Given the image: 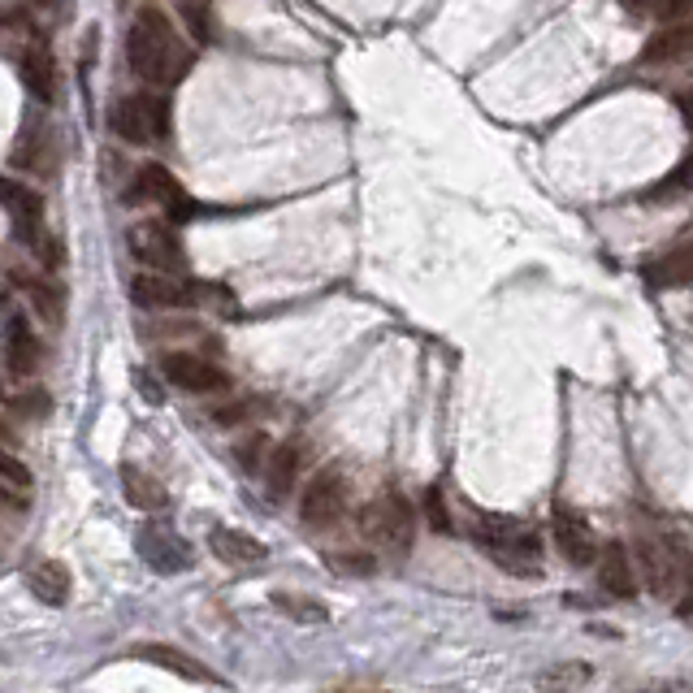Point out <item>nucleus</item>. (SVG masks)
<instances>
[{
    "label": "nucleus",
    "mask_w": 693,
    "mask_h": 693,
    "mask_svg": "<svg viewBox=\"0 0 693 693\" xmlns=\"http://www.w3.org/2000/svg\"><path fill=\"white\" fill-rule=\"evenodd\" d=\"M126 61L135 79H143L148 87H174L191 70V48L157 4H143L126 31Z\"/></svg>",
    "instance_id": "1"
},
{
    "label": "nucleus",
    "mask_w": 693,
    "mask_h": 693,
    "mask_svg": "<svg viewBox=\"0 0 693 693\" xmlns=\"http://www.w3.org/2000/svg\"><path fill=\"white\" fill-rule=\"evenodd\" d=\"M473 537L482 542V551L503 572H512V576H542V546H537V537L521 521L477 512L473 516Z\"/></svg>",
    "instance_id": "2"
},
{
    "label": "nucleus",
    "mask_w": 693,
    "mask_h": 693,
    "mask_svg": "<svg viewBox=\"0 0 693 693\" xmlns=\"http://www.w3.org/2000/svg\"><path fill=\"white\" fill-rule=\"evenodd\" d=\"M109 122H113L118 139L148 148V143L169 139V105H165V96H157V91H135V96H122L113 105V118Z\"/></svg>",
    "instance_id": "3"
},
{
    "label": "nucleus",
    "mask_w": 693,
    "mask_h": 693,
    "mask_svg": "<svg viewBox=\"0 0 693 693\" xmlns=\"http://www.w3.org/2000/svg\"><path fill=\"white\" fill-rule=\"evenodd\" d=\"M365 533L386 551V555H408L412 537H416V512L399 489H386L377 503L365 507Z\"/></svg>",
    "instance_id": "4"
},
{
    "label": "nucleus",
    "mask_w": 693,
    "mask_h": 693,
    "mask_svg": "<svg viewBox=\"0 0 693 693\" xmlns=\"http://www.w3.org/2000/svg\"><path fill=\"white\" fill-rule=\"evenodd\" d=\"M343 512H347V477L338 464H329L308 482L304 498H299V516L308 529H329L343 521Z\"/></svg>",
    "instance_id": "5"
},
{
    "label": "nucleus",
    "mask_w": 693,
    "mask_h": 693,
    "mask_svg": "<svg viewBox=\"0 0 693 693\" xmlns=\"http://www.w3.org/2000/svg\"><path fill=\"white\" fill-rule=\"evenodd\" d=\"M126 244H130V256H135L139 265H148V269L178 274V269L187 265L178 235H174L165 221H135V226L126 230Z\"/></svg>",
    "instance_id": "6"
},
{
    "label": "nucleus",
    "mask_w": 693,
    "mask_h": 693,
    "mask_svg": "<svg viewBox=\"0 0 693 693\" xmlns=\"http://www.w3.org/2000/svg\"><path fill=\"white\" fill-rule=\"evenodd\" d=\"M126 200H157V205L169 208V217H178V221H187V217L196 212V200L178 187V178H174L165 165H143V169L135 174V187L126 191Z\"/></svg>",
    "instance_id": "7"
},
{
    "label": "nucleus",
    "mask_w": 693,
    "mask_h": 693,
    "mask_svg": "<svg viewBox=\"0 0 693 693\" xmlns=\"http://www.w3.org/2000/svg\"><path fill=\"white\" fill-rule=\"evenodd\" d=\"M161 373L187 395H217L230 386V373L217 365H208L205 356H191V352H169L161 360Z\"/></svg>",
    "instance_id": "8"
},
{
    "label": "nucleus",
    "mask_w": 693,
    "mask_h": 693,
    "mask_svg": "<svg viewBox=\"0 0 693 693\" xmlns=\"http://www.w3.org/2000/svg\"><path fill=\"white\" fill-rule=\"evenodd\" d=\"M637 564L646 572V585H651L654 598H676L681 594L685 572H681V560H676V546H663L654 537H642L637 542Z\"/></svg>",
    "instance_id": "9"
},
{
    "label": "nucleus",
    "mask_w": 693,
    "mask_h": 693,
    "mask_svg": "<svg viewBox=\"0 0 693 693\" xmlns=\"http://www.w3.org/2000/svg\"><path fill=\"white\" fill-rule=\"evenodd\" d=\"M135 546H139V555H143L157 572H187L191 568V546L169 529V525H157V521L139 525Z\"/></svg>",
    "instance_id": "10"
},
{
    "label": "nucleus",
    "mask_w": 693,
    "mask_h": 693,
    "mask_svg": "<svg viewBox=\"0 0 693 693\" xmlns=\"http://www.w3.org/2000/svg\"><path fill=\"white\" fill-rule=\"evenodd\" d=\"M130 299L139 308H182V304L196 299V286L174 278V274H165V269H152V274H135Z\"/></svg>",
    "instance_id": "11"
},
{
    "label": "nucleus",
    "mask_w": 693,
    "mask_h": 693,
    "mask_svg": "<svg viewBox=\"0 0 693 693\" xmlns=\"http://www.w3.org/2000/svg\"><path fill=\"white\" fill-rule=\"evenodd\" d=\"M208 546H212V555H217L221 564H230V568H256V564L269 560V546H265L260 537H251V533L235 529V525H212V529H208Z\"/></svg>",
    "instance_id": "12"
},
{
    "label": "nucleus",
    "mask_w": 693,
    "mask_h": 693,
    "mask_svg": "<svg viewBox=\"0 0 693 693\" xmlns=\"http://www.w3.org/2000/svg\"><path fill=\"white\" fill-rule=\"evenodd\" d=\"M40 360H43V347L40 338H36V329H31V321L22 313H9L4 317V365H9V373L27 377V373L40 368Z\"/></svg>",
    "instance_id": "13"
},
{
    "label": "nucleus",
    "mask_w": 693,
    "mask_h": 693,
    "mask_svg": "<svg viewBox=\"0 0 693 693\" xmlns=\"http://www.w3.org/2000/svg\"><path fill=\"white\" fill-rule=\"evenodd\" d=\"M551 529H555V546L564 551V560H568L572 568H590L594 560H598V542H594V533L590 525L576 516V512H555V521H551Z\"/></svg>",
    "instance_id": "14"
},
{
    "label": "nucleus",
    "mask_w": 693,
    "mask_h": 693,
    "mask_svg": "<svg viewBox=\"0 0 693 693\" xmlns=\"http://www.w3.org/2000/svg\"><path fill=\"white\" fill-rule=\"evenodd\" d=\"M0 208L13 217V226H18L22 235L36 239V230H40V221H43V200L36 187H27L22 178H0Z\"/></svg>",
    "instance_id": "15"
},
{
    "label": "nucleus",
    "mask_w": 693,
    "mask_h": 693,
    "mask_svg": "<svg viewBox=\"0 0 693 693\" xmlns=\"http://www.w3.org/2000/svg\"><path fill=\"white\" fill-rule=\"evenodd\" d=\"M594 564H598V590L607 598H620V603L633 598L637 581H633V560H628V546L624 542H607Z\"/></svg>",
    "instance_id": "16"
},
{
    "label": "nucleus",
    "mask_w": 693,
    "mask_h": 693,
    "mask_svg": "<svg viewBox=\"0 0 693 693\" xmlns=\"http://www.w3.org/2000/svg\"><path fill=\"white\" fill-rule=\"evenodd\" d=\"M693 57V18H676L667 22L663 31H654L646 48H642V61L646 66H667V61H685Z\"/></svg>",
    "instance_id": "17"
},
{
    "label": "nucleus",
    "mask_w": 693,
    "mask_h": 693,
    "mask_svg": "<svg viewBox=\"0 0 693 693\" xmlns=\"http://www.w3.org/2000/svg\"><path fill=\"white\" fill-rule=\"evenodd\" d=\"M27 585H31V594L40 598L43 607H66V603H70V590H75L70 568H66L61 560H40V564H31V568H27Z\"/></svg>",
    "instance_id": "18"
},
{
    "label": "nucleus",
    "mask_w": 693,
    "mask_h": 693,
    "mask_svg": "<svg viewBox=\"0 0 693 693\" xmlns=\"http://www.w3.org/2000/svg\"><path fill=\"white\" fill-rule=\"evenodd\" d=\"M22 82L36 91V100L52 105L57 100V61H52V48L36 36L22 52Z\"/></svg>",
    "instance_id": "19"
},
{
    "label": "nucleus",
    "mask_w": 693,
    "mask_h": 693,
    "mask_svg": "<svg viewBox=\"0 0 693 693\" xmlns=\"http://www.w3.org/2000/svg\"><path fill=\"white\" fill-rule=\"evenodd\" d=\"M135 659H143V663H157L165 672H174V676H187V681H196V685H212V672L200 667L191 654L174 651V646H161V642H143V646H135Z\"/></svg>",
    "instance_id": "20"
},
{
    "label": "nucleus",
    "mask_w": 693,
    "mask_h": 693,
    "mask_svg": "<svg viewBox=\"0 0 693 693\" xmlns=\"http://www.w3.org/2000/svg\"><path fill=\"white\" fill-rule=\"evenodd\" d=\"M122 489H126V503L139 507V512H165L169 507V489L152 473L135 468V464H122Z\"/></svg>",
    "instance_id": "21"
},
{
    "label": "nucleus",
    "mask_w": 693,
    "mask_h": 693,
    "mask_svg": "<svg viewBox=\"0 0 693 693\" xmlns=\"http://www.w3.org/2000/svg\"><path fill=\"white\" fill-rule=\"evenodd\" d=\"M646 278H651L659 290H681V286H693V239L681 247H672L663 260H654L651 269H646Z\"/></svg>",
    "instance_id": "22"
},
{
    "label": "nucleus",
    "mask_w": 693,
    "mask_h": 693,
    "mask_svg": "<svg viewBox=\"0 0 693 693\" xmlns=\"http://www.w3.org/2000/svg\"><path fill=\"white\" fill-rule=\"evenodd\" d=\"M299 443H283V447H274L269 455V494L274 498H286L290 486H295V473H299Z\"/></svg>",
    "instance_id": "23"
},
{
    "label": "nucleus",
    "mask_w": 693,
    "mask_h": 693,
    "mask_svg": "<svg viewBox=\"0 0 693 693\" xmlns=\"http://www.w3.org/2000/svg\"><path fill=\"white\" fill-rule=\"evenodd\" d=\"M178 13H182V27L196 43L217 40V22H212V0H178Z\"/></svg>",
    "instance_id": "24"
},
{
    "label": "nucleus",
    "mask_w": 693,
    "mask_h": 693,
    "mask_svg": "<svg viewBox=\"0 0 693 693\" xmlns=\"http://www.w3.org/2000/svg\"><path fill=\"white\" fill-rule=\"evenodd\" d=\"M681 196H693V152L676 165L659 187L646 191V200H681Z\"/></svg>",
    "instance_id": "25"
},
{
    "label": "nucleus",
    "mask_w": 693,
    "mask_h": 693,
    "mask_svg": "<svg viewBox=\"0 0 693 693\" xmlns=\"http://www.w3.org/2000/svg\"><path fill=\"white\" fill-rule=\"evenodd\" d=\"M274 607L286 612L290 620H304V624H321V620H329L326 603L304 598V594H274Z\"/></svg>",
    "instance_id": "26"
},
{
    "label": "nucleus",
    "mask_w": 693,
    "mask_h": 693,
    "mask_svg": "<svg viewBox=\"0 0 693 693\" xmlns=\"http://www.w3.org/2000/svg\"><path fill=\"white\" fill-rule=\"evenodd\" d=\"M4 408L13 412V416H27V420H43V416L52 412V399L43 395L40 386H27V390L9 395V399H4Z\"/></svg>",
    "instance_id": "27"
},
{
    "label": "nucleus",
    "mask_w": 693,
    "mask_h": 693,
    "mask_svg": "<svg viewBox=\"0 0 693 693\" xmlns=\"http://www.w3.org/2000/svg\"><path fill=\"white\" fill-rule=\"evenodd\" d=\"M22 286H27L31 304H36V313H40L48 326H57V321H61V290L48 283H22Z\"/></svg>",
    "instance_id": "28"
},
{
    "label": "nucleus",
    "mask_w": 693,
    "mask_h": 693,
    "mask_svg": "<svg viewBox=\"0 0 693 693\" xmlns=\"http://www.w3.org/2000/svg\"><path fill=\"white\" fill-rule=\"evenodd\" d=\"M425 521H429V529L434 533H455V521H451V512H447V503H443V489L438 486H429L425 489Z\"/></svg>",
    "instance_id": "29"
},
{
    "label": "nucleus",
    "mask_w": 693,
    "mask_h": 693,
    "mask_svg": "<svg viewBox=\"0 0 693 693\" xmlns=\"http://www.w3.org/2000/svg\"><path fill=\"white\" fill-rule=\"evenodd\" d=\"M0 482H9L13 489H27L31 486V468L9 451V443L0 438Z\"/></svg>",
    "instance_id": "30"
},
{
    "label": "nucleus",
    "mask_w": 693,
    "mask_h": 693,
    "mask_svg": "<svg viewBox=\"0 0 693 693\" xmlns=\"http://www.w3.org/2000/svg\"><path fill=\"white\" fill-rule=\"evenodd\" d=\"M537 681H542V685H585V681H590V667H585V663H564V667H551V672H542V676H537Z\"/></svg>",
    "instance_id": "31"
},
{
    "label": "nucleus",
    "mask_w": 693,
    "mask_h": 693,
    "mask_svg": "<svg viewBox=\"0 0 693 693\" xmlns=\"http://www.w3.org/2000/svg\"><path fill=\"white\" fill-rule=\"evenodd\" d=\"M260 451H269V443H265V438L256 434V438L239 443V451H235V455H239V464H244V468H260V459H265Z\"/></svg>",
    "instance_id": "32"
},
{
    "label": "nucleus",
    "mask_w": 693,
    "mask_h": 693,
    "mask_svg": "<svg viewBox=\"0 0 693 693\" xmlns=\"http://www.w3.org/2000/svg\"><path fill=\"white\" fill-rule=\"evenodd\" d=\"M693 13V0H659V18L676 22V18H690Z\"/></svg>",
    "instance_id": "33"
},
{
    "label": "nucleus",
    "mask_w": 693,
    "mask_h": 693,
    "mask_svg": "<svg viewBox=\"0 0 693 693\" xmlns=\"http://www.w3.org/2000/svg\"><path fill=\"white\" fill-rule=\"evenodd\" d=\"M676 615H681L685 624H693V581L676 594Z\"/></svg>",
    "instance_id": "34"
},
{
    "label": "nucleus",
    "mask_w": 693,
    "mask_h": 693,
    "mask_svg": "<svg viewBox=\"0 0 693 693\" xmlns=\"http://www.w3.org/2000/svg\"><path fill=\"white\" fill-rule=\"evenodd\" d=\"M0 498H4V503H13V507H22V494L9 486V482H0Z\"/></svg>",
    "instance_id": "35"
},
{
    "label": "nucleus",
    "mask_w": 693,
    "mask_h": 693,
    "mask_svg": "<svg viewBox=\"0 0 693 693\" xmlns=\"http://www.w3.org/2000/svg\"><path fill=\"white\" fill-rule=\"evenodd\" d=\"M676 105H681V113H685V122H693V91H685V96H681Z\"/></svg>",
    "instance_id": "36"
}]
</instances>
